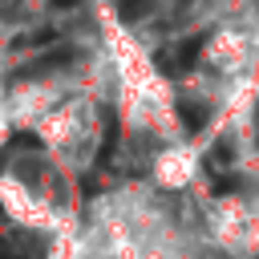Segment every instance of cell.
Returning <instances> with one entry per match:
<instances>
[{
	"label": "cell",
	"mask_w": 259,
	"mask_h": 259,
	"mask_svg": "<svg viewBox=\"0 0 259 259\" xmlns=\"http://www.w3.org/2000/svg\"><path fill=\"white\" fill-rule=\"evenodd\" d=\"M113 150H117V117L105 121V138H101V150H97V166H109Z\"/></svg>",
	"instance_id": "obj_4"
},
{
	"label": "cell",
	"mask_w": 259,
	"mask_h": 259,
	"mask_svg": "<svg viewBox=\"0 0 259 259\" xmlns=\"http://www.w3.org/2000/svg\"><path fill=\"white\" fill-rule=\"evenodd\" d=\"M49 4H53V8H77L81 0H49Z\"/></svg>",
	"instance_id": "obj_10"
},
{
	"label": "cell",
	"mask_w": 259,
	"mask_h": 259,
	"mask_svg": "<svg viewBox=\"0 0 259 259\" xmlns=\"http://www.w3.org/2000/svg\"><path fill=\"white\" fill-rule=\"evenodd\" d=\"M178 113H182V125H186L190 134H198V130L206 125V109H202L198 101H178Z\"/></svg>",
	"instance_id": "obj_3"
},
{
	"label": "cell",
	"mask_w": 259,
	"mask_h": 259,
	"mask_svg": "<svg viewBox=\"0 0 259 259\" xmlns=\"http://www.w3.org/2000/svg\"><path fill=\"white\" fill-rule=\"evenodd\" d=\"M202 45H206V36H202V32H198V36H190V40H182V45H178V53H174V61H166L162 69H190V65L198 61Z\"/></svg>",
	"instance_id": "obj_2"
},
{
	"label": "cell",
	"mask_w": 259,
	"mask_h": 259,
	"mask_svg": "<svg viewBox=\"0 0 259 259\" xmlns=\"http://www.w3.org/2000/svg\"><path fill=\"white\" fill-rule=\"evenodd\" d=\"M57 32L53 28H36V32H28V36H20V40H12V49H32V45H49Z\"/></svg>",
	"instance_id": "obj_6"
},
{
	"label": "cell",
	"mask_w": 259,
	"mask_h": 259,
	"mask_svg": "<svg viewBox=\"0 0 259 259\" xmlns=\"http://www.w3.org/2000/svg\"><path fill=\"white\" fill-rule=\"evenodd\" d=\"M40 142H36V134H16L12 138V150H36Z\"/></svg>",
	"instance_id": "obj_7"
},
{
	"label": "cell",
	"mask_w": 259,
	"mask_h": 259,
	"mask_svg": "<svg viewBox=\"0 0 259 259\" xmlns=\"http://www.w3.org/2000/svg\"><path fill=\"white\" fill-rule=\"evenodd\" d=\"M69 61H73V49H53V53H40L36 61L20 65L8 81H32V77H45V73H53V69H65Z\"/></svg>",
	"instance_id": "obj_1"
},
{
	"label": "cell",
	"mask_w": 259,
	"mask_h": 259,
	"mask_svg": "<svg viewBox=\"0 0 259 259\" xmlns=\"http://www.w3.org/2000/svg\"><path fill=\"white\" fill-rule=\"evenodd\" d=\"M235 186H239V182H235V174H219V182H214L210 190H214V194H231Z\"/></svg>",
	"instance_id": "obj_9"
},
{
	"label": "cell",
	"mask_w": 259,
	"mask_h": 259,
	"mask_svg": "<svg viewBox=\"0 0 259 259\" xmlns=\"http://www.w3.org/2000/svg\"><path fill=\"white\" fill-rule=\"evenodd\" d=\"M0 259H20V255H16V251H4V247H0Z\"/></svg>",
	"instance_id": "obj_11"
},
{
	"label": "cell",
	"mask_w": 259,
	"mask_h": 259,
	"mask_svg": "<svg viewBox=\"0 0 259 259\" xmlns=\"http://www.w3.org/2000/svg\"><path fill=\"white\" fill-rule=\"evenodd\" d=\"M117 16H121L125 24H134V20L150 16V0H117Z\"/></svg>",
	"instance_id": "obj_5"
},
{
	"label": "cell",
	"mask_w": 259,
	"mask_h": 259,
	"mask_svg": "<svg viewBox=\"0 0 259 259\" xmlns=\"http://www.w3.org/2000/svg\"><path fill=\"white\" fill-rule=\"evenodd\" d=\"M210 162H214V166H223V162H231V146H227V142H219V146H214V154L206 158V166H210Z\"/></svg>",
	"instance_id": "obj_8"
}]
</instances>
